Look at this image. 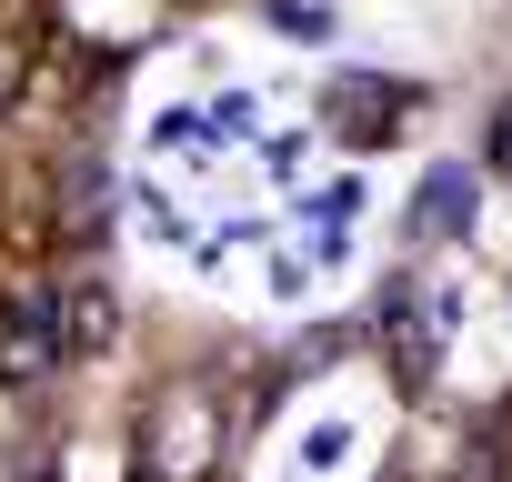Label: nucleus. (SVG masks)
<instances>
[{
	"instance_id": "1",
	"label": "nucleus",
	"mask_w": 512,
	"mask_h": 482,
	"mask_svg": "<svg viewBox=\"0 0 512 482\" xmlns=\"http://www.w3.org/2000/svg\"><path fill=\"white\" fill-rule=\"evenodd\" d=\"M51 362H61V302L31 292L11 322H0V382H41Z\"/></svg>"
},
{
	"instance_id": "2",
	"label": "nucleus",
	"mask_w": 512,
	"mask_h": 482,
	"mask_svg": "<svg viewBox=\"0 0 512 482\" xmlns=\"http://www.w3.org/2000/svg\"><path fill=\"white\" fill-rule=\"evenodd\" d=\"M111 342V292H71V332H61V352H101Z\"/></svg>"
},
{
	"instance_id": "3",
	"label": "nucleus",
	"mask_w": 512,
	"mask_h": 482,
	"mask_svg": "<svg viewBox=\"0 0 512 482\" xmlns=\"http://www.w3.org/2000/svg\"><path fill=\"white\" fill-rule=\"evenodd\" d=\"M452 211H472V181H462V171H442V181H432V201H422V231H442Z\"/></svg>"
},
{
	"instance_id": "4",
	"label": "nucleus",
	"mask_w": 512,
	"mask_h": 482,
	"mask_svg": "<svg viewBox=\"0 0 512 482\" xmlns=\"http://www.w3.org/2000/svg\"><path fill=\"white\" fill-rule=\"evenodd\" d=\"M0 111H11V51H0Z\"/></svg>"
}]
</instances>
